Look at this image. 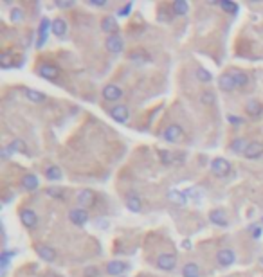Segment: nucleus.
Wrapping results in <instances>:
<instances>
[{
	"mask_svg": "<svg viewBox=\"0 0 263 277\" xmlns=\"http://www.w3.org/2000/svg\"><path fill=\"white\" fill-rule=\"evenodd\" d=\"M164 139L168 142H173V144H177V142H180L182 139H184V130H182V126L180 124H169L166 130H164Z\"/></svg>",
	"mask_w": 263,
	"mask_h": 277,
	"instance_id": "nucleus-1",
	"label": "nucleus"
},
{
	"mask_svg": "<svg viewBox=\"0 0 263 277\" xmlns=\"http://www.w3.org/2000/svg\"><path fill=\"white\" fill-rule=\"evenodd\" d=\"M105 47L108 53L119 54V53H123V49H125V42H123V38L119 36V34H110V36L105 40Z\"/></svg>",
	"mask_w": 263,
	"mask_h": 277,
	"instance_id": "nucleus-2",
	"label": "nucleus"
},
{
	"mask_svg": "<svg viewBox=\"0 0 263 277\" xmlns=\"http://www.w3.org/2000/svg\"><path fill=\"white\" fill-rule=\"evenodd\" d=\"M211 171L218 175V177H227L231 173V164L226 158H213L211 160Z\"/></svg>",
	"mask_w": 263,
	"mask_h": 277,
	"instance_id": "nucleus-3",
	"label": "nucleus"
},
{
	"mask_svg": "<svg viewBox=\"0 0 263 277\" xmlns=\"http://www.w3.org/2000/svg\"><path fill=\"white\" fill-rule=\"evenodd\" d=\"M98 202V194L92 189H81L78 194V204L83 207H94Z\"/></svg>",
	"mask_w": 263,
	"mask_h": 277,
	"instance_id": "nucleus-4",
	"label": "nucleus"
},
{
	"mask_svg": "<svg viewBox=\"0 0 263 277\" xmlns=\"http://www.w3.org/2000/svg\"><path fill=\"white\" fill-rule=\"evenodd\" d=\"M175 265H177V257L173 254H159L157 257V267L164 272H169V270H173Z\"/></svg>",
	"mask_w": 263,
	"mask_h": 277,
	"instance_id": "nucleus-5",
	"label": "nucleus"
},
{
	"mask_svg": "<svg viewBox=\"0 0 263 277\" xmlns=\"http://www.w3.org/2000/svg\"><path fill=\"white\" fill-rule=\"evenodd\" d=\"M103 97H105L106 101H110V103H116V101H119L123 97L121 87H117V85H114V83L106 85L105 89H103Z\"/></svg>",
	"mask_w": 263,
	"mask_h": 277,
	"instance_id": "nucleus-6",
	"label": "nucleus"
},
{
	"mask_svg": "<svg viewBox=\"0 0 263 277\" xmlns=\"http://www.w3.org/2000/svg\"><path fill=\"white\" fill-rule=\"evenodd\" d=\"M243 155H245V158H249V160L260 158L263 155V144H262V142H258V141L249 142L247 146H245V152H243Z\"/></svg>",
	"mask_w": 263,
	"mask_h": 277,
	"instance_id": "nucleus-7",
	"label": "nucleus"
},
{
	"mask_svg": "<svg viewBox=\"0 0 263 277\" xmlns=\"http://www.w3.org/2000/svg\"><path fill=\"white\" fill-rule=\"evenodd\" d=\"M60 72H62L60 67H56L53 63H43V65H40V68H38V74L45 79H56L60 76Z\"/></svg>",
	"mask_w": 263,
	"mask_h": 277,
	"instance_id": "nucleus-8",
	"label": "nucleus"
},
{
	"mask_svg": "<svg viewBox=\"0 0 263 277\" xmlns=\"http://www.w3.org/2000/svg\"><path fill=\"white\" fill-rule=\"evenodd\" d=\"M53 26V22H49L47 18H43L42 22H40V27H38V40H36V47L42 49L43 45H45V42H47V32L51 31L49 27Z\"/></svg>",
	"mask_w": 263,
	"mask_h": 277,
	"instance_id": "nucleus-9",
	"label": "nucleus"
},
{
	"mask_svg": "<svg viewBox=\"0 0 263 277\" xmlns=\"http://www.w3.org/2000/svg\"><path fill=\"white\" fill-rule=\"evenodd\" d=\"M20 220L26 225L27 229H36L38 225V216L33 209H22L20 211Z\"/></svg>",
	"mask_w": 263,
	"mask_h": 277,
	"instance_id": "nucleus-10",
	"label": "nucleus"
},
{
	"mask_svg": "<svg viewBox=\"0 0 263 277\" xmlns=\"http://www.w3.org/2000/svg\"><path fill=\"white\" fill-rule=\"evenodd\" d=\"M128 265L127 263H123V261H108L106 263V274H108V276H119V277H123V274L127 272L128 270Z\"/></svg>",
	"mask_w": 263,
	"mask_h": 277,
	"instance_id": "nucleus-11",
	"label": "nucleus"
},
{
	"mask_svg": "<svg viewBox=\"0 0 263 277\" xmlns=\"http://www.w3.org/2000/svg\"><path fill=\"white\" fill-rule=\"evenodd\" d=\"M218 87H220L224 92H229V90L236 89L238 85H236V79H234V74L232 72L222 74L220 78H218Z\"/></svg>",
	"mask_w": 263,
	"mask_h": 277,
	"instance_id": "nucleus-12",
	"label": "nucleus"
},
{
	"mask_svg": "<svg viewBox=\"0 0 263 277\" xmlns=\"http://www.w3.org/2000/svg\"><path fill=\"white\" fill-rule=\"evenodd\" d=\"M234 259H236V256H234V252L231 248H222L216 254V261H218L220 267H229V265L234 263Z\"/></svg>",
	"mask_w": 263,
	"mask_h": 277,
	"instance_id": "nucleus-13",
	"label": "nucleus"
},
{
	"mask_svg": "<svg viewBox=\"0 0 263 277\" xmlns=\"http://www.w3.org/2000/svg\"><path fill=\"white\" fill-rule=\"evenodd\" d=\"M68 220L72 221L74 225H78V227H81V225H85L87 221H89V213L85 209H72L70 213H68Z\"/></svg>",
	"mask_w": 263,
	"mask_h": 277,
	"instance_id": "nucleus-14",
	"label": "nucleus"
},
{
	"mask_svg": "<svg viewBox=\"0 0 263 277\" xmlns=\"http://www.w3.org/2000/svg\"><path fill=\"white\" fill-rule=\"evenodd\" d=\"M110 117L116 123H127L128 117H130V112H128V106L125 105H116L110 110Z\"/></svg>",
	"mask_w": 263,
	"mask_h": 277,
	"instance_id": "nucleus-15",
	"label": "nucleus"
},
{
	"mask_svg": "<svg viewBox=\"0 0 263 277\" xmlns=\"http://www.w3.org/2000/svg\"><path fill=\"white\" fill-rule=\"evenodd\" d=\"M101 29L105 32H108V36L110 34H117V29H119V24H117L116 16H105L103 20H101Z\"/></svg>",
	"mask_w": 263,
	"mask_h": 277,
	"instance_id": "nucleus-16",
	"label": "nucleus"
},
{
	"mask_svg": "<svg viewBox=\"0 0 263 277\" xmlns=\"http://www.w3.org/2000/svg\"><path fill=\"white\" fill-rule=\"evenodd\" d=\"M245 114H247L249 117H253V119H258L260 115L263 114V105L260 101L251 99L247 105H245Z\"/></svg>",
	"mask_w": 263,
	"mask_h": 277,
	"instance_id": "nucleus-17",
	"label": "nucleus"
},
{
	"mask_svg": "<svg viewBox=\"0 0 263 277\" xmlns=\"http://www.w3.org/2000/svg\"><path fill=\"white\" fill-rule=\"evenodd\" d=\"M127 207L132 213H141L142 211V200L137 193H128L127 196Z\"/></svg>",
	"mask_w": 263,
	"mask_h": 277,
	"instance_id": "nucleus-18",
	"label": "nucleus"
},
{
	"mask_svg": "<svg viewBox=\"0 0 263 277\" xmlns=\"http://www.w3.org/2000/svg\"><path fill=\"white\" fill-rule=\"evenodd\" d=\"M36 254L40 257H42L43 261H54L56 259V250H54L53 246H49V245H38L36 246Z\"/></svg>",
	"mask_w": 263,
	"mask_h": 277,
	"instance_id": "nucleus-19",
	"label": "nucleus"
},
{
	"mask_svg": "<svg viewBox=\"0 0 263 277\" xmlns=\"http://www.w3.org/2000/svg\"><path fill=\"white\" fill-rule=\"evenodd\" d=\"M51 31H53L58 38H65V34H67V31H68L67 22H65L64 18H54L53 26H51Z\"/></svg>",
	"mask_w": 263,
	"mask_h": 277,
	"instance_id": "nucleus-20",
	"label": "nucleus"
},
{
	"mask_svg": "<svg viewBox=\"0 0 263 277\" xmlns=\"http://www.w3.org/2000/svg\"><path fill=\"white\" fill-rule=\"evenodd\" d=\"M209 220L213 221L215 225H218V227H227V216H226V213L222 209H213L209 213Z\"/></svg>",
	"mask_w": 263,
	"mask_h": 277,
	"instance_id": "nucleus-21",
	"label": "nucleus"
},
{
	"mask_svg": "<svg viewBox=\"0 0 263 277\" xmlns=\"http://www.w3.org/2000/svg\"><path fill=\"white\" fill-rule=\"evenodd\" d=\"M128 58H130L133 63H146L152 60V56L144 51V49H133V51H130V54H128Z\"/></svg>",
	"mask_w": 263,
	"mask_h": 277,
	"instance_id": "nucleus-22",
	"label": "nucleus"
},
{
	"mask_svg": "<svg viewBox=\"0 0 263 277\" xmlns=\"http://www.w3.org/2000/svg\"><path fill=\"white\" fill-rule=\"evenodd\" d=\"M38 178L36 175H33V173H27V175H24L22 177V187L27 189V191H34V189H38Z\"/></svg>",
	"mask_w": 263,
	"mask_h": 277,
	"instance_id": "nucleus-23",
	"label": "nucleus"
},
{
	"mask_svg": "<svg viewBox=\"0 0 263 277\" xmlns=\"http://www.w3.org/2000/svg\"><path fill=\"white\" fill-rule=\"evenodd\" d=\"M166 198H168L171 204L179 205V207L186 205V193H180V191H177V189H171V191H168Z\"/></svg>",
	"mask_w": 263,
	"mask_h": 277,
	"instance_id": "nucleus-24",
	"label": "nucleus"
},
{
	"mask_svg": "<svg viewBox=\"0 0 263 277\" xmlns=\"http://www.w3.org/2000/svg\"><path fill=\"white\" fill-rule=\"evenodd\" d=\"M182 277H200V268L197 263H186L182 267Z\"/></svg>",
	"mask_w": 263,
	"mask_h": 277,
	"instance_id": "nucleus-25",
	"label": "nucleus"
},
{
	"mask_svg": "<svg viewBox=\"0 0 263 277\" xmlns=\"http://www.w3.org/2000/svg\"><path fill=\"white\" fill-rule=\"evenodd\" d=\"M24 92H26V97H27L29 101H31V103H43V101H45V94L38 92V90L26 89Z\"/></svg>",
	"mask_w": 263,
	"mask_h": 277,
	"instance_id": "nucleus-26",
	"label": "nucleus"
},
{
	"mask_svg": "<svg viewBox=\"0 0 263 277\" xmlns=\"http://www.w3.org/2000/svg\"><path fill=\"white\" fill-rule=\"evenodd\" d=\"M171 11H173L175 15H188L190 5H188V2H184V0H177V2H173V5H171Z\"/></svg>",
	"mask_w": 263,
	"mask_h": 277,
	"instance_id": "nucleus-27",
	"label": "nucleus"
},
{
	"mask_svg": "<svg viewBox=\"0 0 263 277\" xmlns=\"http://www.w3.org/2000/svg\"><path fill=\"white\" fill-rule=\"evenodd\" d=\"M7 148H9L11 152H20V153H24V155H27V153H29V150H27V146H26V142L20 141V139H15V141L11 142Z\"/></svg>",
	"mask_w": 263,
	"mask_h": 277,
	"instance_id": "nucleus-28",
	"label": "nucleus"
},
{
	"mask_svg": "<svg viewBox=\"0 0 263 277\" xmlns=\"http://www.w3.org/2000/svg\"><path fill=\"white\" fill-rule=\"evenodd\" d=\"M45 178L47 180H60L62 178V169L58 166H49L45 169Z\"/></svg>",
	"mask_w": 263,
	"mask_h": 277,
	"instance_id": "nucleus-29",
	"label": "nucleus"
},
{
	"mask_svg": "<svg viewBox=\"0 0 263 277\" xmlns=\"http://www.w3.org/2000/svg\"><path fill=\"white\" fill-rule=\"evenodd\" d=\"M0 67L2 68L13 67V54H11V51H5V53L0 54Z\"/></svg>",
	"mask_w": 263,
	"mask_h": 277,
	"instance_id": "nucleus-30",
	"label": "nucleus"
},
{
	"mask_svg": "<svg viewBox=\"0 0 263 277\" xmlns=\"http://www.w3.org/2000/svg\"><path fill=\"white\" fill-rule=\"evenodd\" d=\"M216 101V97H215V94L211 92V90H204L202 94H200V103L202 105H205V106H211L213 103Z\"/></svg>",
	"mask_w": 263,
	"mask_h": 277,
	"instance_id": "nucleus-31",
	"label": "nucleus"
},
{
	"mask_svg": "<svg viewBox=\"0 0 263 277\" xmlns=\"http://www.w3.org/2000/svg\"><path fill=\"white\" fill-rule=\"evenodd\" d=\"M234 79H236V85L238 87H242V89H245L249 85V76L245 72H242V70H234Z\"/></svg>",
	"mask_w": 263,
	"mask_h": 277,
	"instance_id": "nucleus-32",
	"label": "nucleus"
},
{
	"mask_svg": "<svg viewBox=\"0 0 263 277\" xmlns=\"http://www.w3.org/2000/svg\"><path fill=\"white\" fill-rule=\"evenodd\" d=\"M45 193H47L51 198H56V200L65 198V189L64 187H47L45 189Z\"/></svg>",
	"mask_w": 263,
	"mask_h": 277,
	"instance_id": "nucleus-33",
	"label": "nucleus"
},
{
	"mask_svg": "<svg viewBox=\"0 0 263 277\" xmlns=\"http://www.w3.org/2000/svg\"><path fill=\"white\" fill-rule=\"evenodd\" d=\"M245 146H247V144H245V141H243L242 137H238V139H234V141L231 142V150L234 153H240V152H245Z\"/></svg>",
	"mask_w": 263,
	"mask_h": 277,
	"instance_id": "nucleus-34",
	"label": "nucleus"
},
{
	"mask_svg": "<svg viewBox=\"0 0 263 277\" xmlns=\"http://www.w3.org/2000/svg\"><path fill=\"white\" fill-rule=\"evenodd\" d=\"M197 78H198L202 83H209L211 79H213V76L209 74V70H207V68L198 67V68H197Z\"/></svg>",
	"mask_w": 263,
	"mask_h": 277,
	"instance_id": "nucleus-35",
	"label": "nucleus"
},
{
	"mask_svg": "<svg viewBox=\"0 0 263 277\" xmlns=\"http://www.w3.org/2000/svg\"><path fill=\"white\" fill-rule=\"evenodd\" d=\"M218 5H220L224 11H227V13H236L238 11V5L234 4V2H231V0H220Z\"/></svg>",
	"mask_w": 263,
	"mask_h": 277,
	"instance_id": "nucleus-36",
	"label": "nucleus"
},
{
	"mask_svg": "<svg viewBox=\"0 0 263 277\" xmlns=\"http://www.w3.org/2000/svg\"><path fill=\"white\" fill-rule=\"evenodd\" d=\"M157 155L161 157V160H163V164H171L175 160V155L171 152H166V150H159Z\"/></svg>",
	"mask_w": 263,
	"mask_h": 277,
	"instance_id": "nucleus-37",
	"label": "nucleus"
},
{
	"mask_svg": "<svg viewBox=\"0 0 263 277\" xmlns=\"http://www.w3.org/2000/svg\"><path fill=\"white\" fill-rule=\"evenodd\" d=\"M11 20H13V22L24 20V11H22L20 7H15V9H11Z\"/></svg>",
	"mask_w": 263,
	"mask_h": 277,
	"instance_id": "nucleus-38",
	"label": "nucleus"
},
{
	"mask_svg": "<svg viewBox=\"0 0 263 277\" xmlns=\"http://www.w3.org/2000/svg\"><path fill=\"white\" fill-rule=\"evenodd\" d=\"M101 272L98 267H87L85 268V277H99Z\"/></svg>",
	"mask_w": 263,
	"mask_h": 277,
	"instance_id": "nucleus-39",
	"label": "nucleus"
},
{
	"mask_svg": "<svg viewBox=\"0 0 263 277\" xmlns=\"http://www.w3.org/2000/svg\"><path fill=\"white\" fill-rule=\"evenodd\" d=\"M15 256V252H9V250H4L2 252V257H0V261H2V268L7 267V263H9V257Z\"/></svg>",
	"mask_w": 263,
	"mask_h": 277,
	"instance_id": "nucleus-40",
	"label": "nucleus"
},
{
	"mask_svg": "<svg viewBox=\"0 0 263 277\" xmlns=\"http://www.w3.org/2000/svg\"><path fill=\"white\" fill-rule=\"evenodd\" d=\"M251 234H253L254 240H258L260 236H262V225H251Z\"/></svg>",
	"mask_w": 263,
	"mask_h": 277,
	"instance_id": "nucleus-41",
	"label": "nucleus"
},
{
	"mask_svg": "<svg viewBox=\"0 0 263 277\" xmlns=\"http://www.w3.org/2000/svg\"><path fill=\"white\" fill-rule=\"evenodd\" d=\"M56 5H58L60 9H68V7H72V5H74V2H72V0H58V2H56Z\"/></svg>",
	"mask_w": 263,
	"mask_h": 277,
	"instance_id": "nucleus-42",
	"label": "nucleus"
},
{
	"mask_svg": "<svg viewBox=\"0 0 263 277\" xmlns=\"http://www.w3.org/2000/svg\"><path fill=\"white\" fill-rule=\"evenodd\" d=\"M130 11H132V4L128 2V4H125V5L121 7V9H119V13H117V15H119V16H127L128 13H130Z\"/></svg>",
	"mask_w": 263,
	"mask_h": 277,
	"instance_id": "nucleus-43",
	"label": "nucleus"
},
{
	"mask_svg": "<svg viewBox=\"0 0 263 277\" xmlns=\"http://www.w3.org/2000/svg\"><path fill=\"white\" fill-rule=\"evenodd\" d=\"M159 18H161V20H164V22H168L169 20V18H168V9L161 7V9H159Z\"/></svg>",
	"mask_w": 263,
	"mask_h": 277,
	"instance_id": "nucleus-44",
	"label": "nucleus"
},
{
	"mask_svg": "<svg viewBox=\"0 0 263 277\" xmlns=\"http://www.w3.org/2000/svg\"><path fill=\"white\" fill-rule=\"evenodd\" d=\"M90 4L96 7H103V5H106V0H90Z\"/></svg>",
	"mask_w": 263,
	"mask_h": 277,
	"instance_id": "nucleus-45",
	"label": "nucleus"
},
{
	"mask_svg": "<svg viewBox=\"0 0 263 277\" xmlns=\"http://www.w3.org/2000/svg\"><path fill=\"white\" fill-rule=\"evenodd\" d=\"M229 123H232V124H240L242 119H238L236 115H229Z\"/></svg>",
	"mask_w": 263,
	"mask_h": 277,
	"instance_id": "nucleus-46",
	"label": "nucleus"
},
{
	"mask_svg": "<svg viewBox=\"0 0 263 277\" xmlns=\"http://www.w3.org/2000/svg\"><path fill=\"white\" fill-rule=\"evenodd\" d=\"M9 148H4V150H2V158H4V160H7V157H9Z\"/></svg>",
	"mask_w": 263,
	"mask_h": 277,
	"instance_id": "nucleus-47",
	"label": "nucleus"
},
{
	"mask_svg": "<svg viewBox=\"0 0 263 277\" xmlns=\"http://www.w3.org/2000/svg\"><path fill=\"white\" fill-rule=\"evenodd\" d=\"M260 261H262V265H263V257H260Z\"/></svg>",
	"mask_w": 263,
	"mask_h": 277,
	"instance_id": "nucleus-48",
	"label": "nucleus"
},
{
	"mask_svg": "<svg viewBox=\"0 0 263 277\" xmlns=\"http://www.w3.org/2000/svg\"><path fill=\"white\" fill-rule=\"evenodd\" d=\"M262 227H263V218H262Z\"/></svg>",
	"mask_w": 263,
	"mask_h": 277,
	"instance_id": "nucleus-49",
	"label": "nucleus"
}]
</instances>
